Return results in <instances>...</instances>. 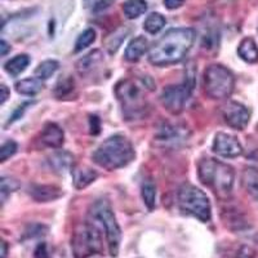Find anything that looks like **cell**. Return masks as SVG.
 <instances>
[{
  "instance_id": "obj_1",
  "label": "cell",
  "mask_w": 258,
  "mask_h": 258,
  "mask_svg": "<svg viewBox=\"0 0 258 258\" xmlns=\"http://www.w3.org/2000/svg\"><path fill=\"white\" fill-rule=\"evenodd\" d=\"M195 40V31L188 27L172 29L156 41L149 52L150 63L164 68L178 63L185 58Z\"/></svg>"
},
{
  "instance_id": "obj_2",
  "label": "cell",
  "mask_w": 258,
  "mask_h": 258,
  "mask_svg": "<svg viewBox=\"0 0 258 258\" xmlns=\"http://www.w3.org/2000/svg\"><path fill=\"white\" fill-rule=\"evenodd\" d=\"M136 158L133 145L121 135H114L94 150L92 159L98 167L106 170H116L126 167Z\"/></svg>"
},
{
  "instance_id": "obj_3",
  "label": "cell",
  "mask_w": 258,
  "mask_h": 258,
  "mask_svg": "<svg viewBox=\"0 0 258 258\" xmlns=\"http://www.w3.org/2000/svg\"><path fill=\"white\" fill-rule=\"evenodd\" d=\"M198 176L203 185L211 188L220 199H229L235 179L231 165L216 159L204 158L198 164Z\"/></svg>"
},
{
  "instance_id": "obj_4",
  "label": "cell",
  "mask_w": 258,
  "mask_h": 258,
  "mask_svg": "<svg viewBox=\"0 0 258 258\" xmlns=\"http://www.w3.org/2000/svg\"><path fill=\"white\" fill-rule=\"evenodd\" d=\"M115 96L120 103L121 111L126 120H137L146 116L149 110L147 101L135 82L123 79L115 85Z\"/></svg>"
},
{
  "instance_id": "obj_5",
  "label": "cell",
  "mask_w": 258,
  "mask_h": 258,
  "mask_svg": "<svg viewBox=\"0 0 258 258\" xmlns=\"http://www.w3.org/2000/svg\"><path fill=\"white\" fill-rule=\"evenodd\" d=\"M178 206L185 214L192 216L202 222H209L212 207L204 191L191 183H183L178 190Z\"/></svg>"
},
{
  "instance_id": "obj_6",
  "label": "cell",
  "mask_w": 258,
  "mask_h": 258,
  "mask_svg": "<svg viewBox=\"0 0 258 258\" xmlns=\"http://www.w3.org/2000/svg\"><path fill=\"white\" fill-rule=\"evenodd\" d=\"M71 249L75 258H89L102 252V236L97 222H87L77 227L71 238Z\"/></svg>"
},
{
  "instance_id": "obj_7",
  "label": "cell",
  "mask_w": 258,
  "mask_h": 258,
  "mask_svg": "<svg viewBox=\"0 0 258 258\" xmlns=\"http://www.w3.org/2000/svg\"><path fill=\"white\" fill-rule=\"evenodd\" d=\"M203 84L207 96L213 100H226L234 92V74L222 64H211L204 71Z\"/></svg>"
},
{
  "instance_id": "obj_8",
  "label": "cell",
  "mask_w": 258,
  "mask_h": 258,
  "mask_svg": "<svg viewBox=\"0 0 258 258\" xmlns=\"http://www.w3.org/2000/svg\"><path fill=\"white\" fill-rule=\"evenodd\" d=\"M91 214L93 217V221L100 223L101 227L105 231L110 254L112 257H116L117 253H119V246H120L121 230L119 227L116 218H115L110 203L106 202V200H98L97 203H94Z\"/></svg>"
},
{
  "instance_id": "obj_9",
  "label": "cell",
  "mask_w": 258,
  "mask_h": 258,
  "mask_svg": "<svg viewBox=\"0 0 258 258\" xmlns=\"http://www.w3.org/2000/svg\"><path fill=\"white\" fill-rule=\"evenodd\" d=\"M195 74L187 73L185 80L181 84L169 85L164 88L160 96V101L165 109L172 114H179L183 111L187 100L190 98L191 93L195 87Z\"/></svg>"
},
{
  "instance_id": "obj_10",
  "label": "cell",
  "mask_w": 258,
  "mask_h": 258,
  "mask_svg": "<svg viewBox=\"0 0 258 258\" xmlns=\"http://www.w3.org/2000/svg\"><path fill=\"white\" fill-rule=\"evenodd\" d=\"M188 133L185 126L174 124H163L155 135L156 142L167 149H177L187 141Z\"/></svg>"
},
{
  "instance_id": "obj_11",
  "label": "cell",
  "mask_w": 258,
  "mask_h": 258,
  "mask_svg": "<svg viewBox=\"0 0 258 258\" xmlns=\"http://www.w3.org/2000/svg\"><path fill=\"white\" fill-rule=\"evenodd\" d=\"M223 120L230 128L236 131H243L249 124L250 111L249 109L240 102H229L222 109Z\"/></svg>"
},
{
  "instance_id": "obj_12",
  "label": "cell",
  "mask_w": 258,
  "mask_h": 258,
  "mask_svg": "<svg viewBox=\"0 0 258 258\" xmlns=\"http://www.w3.org/2000/svg\"><path fill=\"white\" fill-rule=\"evenodd\" d=\"M212 150L218 156H222L225 159H235L243 154V146L238 141V138L223 132L216 135Z\"/></svg>"
},
{
  "instance_id": "obj_13",
  "label": "cell",
  "mask_w": 258,
  "mask_h": 258,
  "mask_svg": "<svg viewBox=\"0 0 258 258\" xmlns=\"http://www.w3.org/2000/svg\"><path fill=\"white\" fill-rule=\"evenodd\" d=\"M41 142L50 149H59L64 142V135L61 126L56 123H47L41 131Z\"/></svg>"
},
{
  "instance_id": "obj_14",
  "label": "cell",
  "mask_w": 258,
  "mask_h": 258,
  "mask_svg": "<svg viewBox=\"0 0 258 258\" xmlns=\"http://www.w3.org/2000/svg\"><path fill=\"white\" fill-rule=\"evenodd\" d=\"M71 174H73L74 186L78 190H83V188L88 187L98 177V173H97L96 170L89 167H85V165H75V167H73Z\"/></svg>"
},
{
  "instance_id": "obj_15",
  "label": "cell",
  "mask_w": 258,
  "mask_h": 258,
  "mask_svg": "<svg viewBox=\"0 0 258 258\" xmlns=\"http://www.w3.org/2000/svg\"><path fill=\"white\" fill-rule=\"evenodd\" d=\"M30 195L38 203H49L62 197V190L53 185H32Z\"/></svg>"
},
{
  "instance_id": "obj_16",
  "label": "cell",
  "mask_w": 258,
  "mask_h": 258,
  "mask_svg": "<svg viewBox=\"0 0 258 258\" xmlns=\"http://www.w3.org/2000/svg\"><path fill=\"white\" fill-rule=\"evenodd\" d=\"M149 41L145 36H137L129 41L125 49V59L129 62H137L146 53Z\"/></svg>"
},
{
  "instance_id": "obj_17",
  "label": "cell",
  "mask_w": 258,
  "mask_h": 258,
  "mask_svg": "<svg viewBox=\"0 0 258 258\" xmlns=\"http://www.w3.org/2000/svg\"><path fill=\"white\" fill-rule=\"evenodd\" d=\"M73 155L68 151L58 150L49 156V164L57 173H64L66 170L73 169Z\"/></svg>"
},
{
  "instance_id": "obj_18",
  "label": "cell",
  "mask_w": 258,
  "mask_h": 258,
  "mask_svg": "<svg viewBox=\"0 0 258 258\" xmlns=\"http://www.w3.org/2000/svg\"><path fill=\"white\" fill-rule=\"evenodd\" d=\"M102 57H103L102 53H101V50L98 49L88 53L87 56H84L83 58H80L79 61L77 62V66H75V68H77L78 74L82 75V77H84V75L91 73V71L96 68L97 64L102 61Z\"/></svg>"
},
{
  "instance_id": "obj_19",
  "label": "cell",
  "mask_w": 258,
  "mask_h": 258,
  "mask_svg": "<svg viewBox=\"0 0 258 258\" xmlns=\"http://www.w3.org/2000/svg\"><path fill=\"white\" fill-rule=\"evenodd\" d=\"M238 54L248 63L258 62V47L252 38H244L238 47Z\"/></svg>"
},
{
  "instance_id": "obj_20",
  "label": "cell",
  "mask_w": 258,
  "mask_h": 258,
  "mask_svg": "<svg viewBox=\"0 0 258 258\" xmlns=\"http://www.w3.org/2000/svg\"><path fill=\"white\" fill-rule=\"evenodd\" d=\"M15 88L17 93L31 97L38 94L41 89L44 88V85L38 78H27V79H22L16 83Z\"/></svg>"
},
{
  "instance_id": "obj_21",
  "label": "cell",
  "mask_w": 258,
  "mask_h": 258,
  "mask_svg": "<svg viewBox=\"0 0 258 258\" xmlns=\"http://www.w3.org/2000/svg\"><path fill=\"white\" fill-rule=\"evenodd\" d=\"M29 63L30 57L27 56V54H17V56L11 58L6 64H4V69H6V71L9 75L18 77V75H21V74L26 70Z\"/></svg>"
},
{
  "instance_id": "obj_22",
  "label": "cell",
  "mask_w": 258,
  "mask_h": 258,
  "mask_svg": "<svg viewBox=\"0 0 258 258\" xmlns=\"http://www.w3.org/2000/svg\"><path fill=\"white\" fill-rule=\"evenodd\" d=\"M243 186L250 197L258 200V169L246 168L243 172Z\"/></svg>"
},
{
  "instance_id": "obj_23",
  "label": "cell",
  "mask_w": 258,
  "mask_h": 258,
  "mask_svg": "<svg viewBox=\"0 0 258 258\" xmlns=\"http://www.w3.org/2000/svg\"><path fill=\"white\" fill-rule=\"evenodd\" d=\"M141 195L145 206L153 211L156 206V185L151 178L144 179L141 185Z\"/></svg>"
},
{
  "instance_id": "obj_24",
  "label": "cell",
  "mask_w": 258,
  "mask_h": 258,
  "mask_svg": "<svg viewBox=\"0 0 258 258\" xmlns=\"http://www.w3.org/2000/svg\"><path fill=\"white\" fill-rule=\"evenodd\" d=\"M147 11L146 0H126L123 6V12L126 18L135 20Z\"/></svg>"
},
{
  "instance_id": "obj_25",
  "label": "cell",
  "mask_w": 258,
  "mask_h": 258,
  "mask_svg": "<svg viewBox=\"0 0 258 258\" xmlns=\"http://www.w3.org/2000/svg\"><path fill=\"white\" fill-rule=\"evenodd\" d=\"M165 24H167V20H165V17L161 13H151L145 20L144 29L149 34H151V35H155L160 30H163Z\"/></svg>"
},
{
  "instance_id": "obj_26",
  "label": "cell",
  "mask_w": 258,
  "mask_h": 258,
  "mask_svg": "<svg viewBox=\"0 0 258 258\" xmlns=\"http://www.w3.org/2000/svg\"><path fill=\"white\" fill-rule=\"evenodd\" d=\"M75 89V83L71 77H63L57 82L56 87H54V96L58 100H63L68 98Z\"/></svg>"
},
{
  "instance_id": "obj_27",
  "label": "cell",
  "mask_w": 258,
  "mask_h": 258,
  "mask_svg": "<svg viewBox=\"0 0 258 258\" xmlns=\"http://www.w3.org/2000/svg\"><path fill=\"white\" fill-rule=\"evenodd\" d=\"M57 70H58V62L54 61V59H47V61L39 63L35 70V78L40 80H47Z\"/></svg>"
},
{
  "instance_id": "obj_28",
  "label": "cell",
  "mask_w": 258,
  "mask_h": 258,
  "mask_svg": "<svg viewBox=\"0 0 258 258\" xmlns=\"http://www.w3.org/2000/svg\"><path fill=\"white\" fill-rule=\"evenodd\" d=\"M94 40H96V31L93 29H87L78 36L77 43H75V52H82L83 49L93 44Z\"/></svg>"
},
{
  "instance_id": "obj_29",
  "label": "cell",
  "mask_w": 258,
  "mask_h": 258,
  "mask_svg": "<svg viewBox=\"0 0 258 258\" xmlns=\"http://www.w3.org/2000/svg\"><path fill=\"white\" fill-rule=\"evenodd\" d=\"M20 187L18 182L15 178H11V177H3L2 181H0V194H2V202H6L7 197L11 195L12 192H15L17 188Z\"/></svg>"
},
{
  "instance_id": "obj_30",
  "label": "cell",
  "mask_w": 258,
  "mask_h": 258,
  "mask_svg": "<svg viewBox=\"0 0 258 258\" xmlns=\"http://www.w3.org/2000/svg\"><path fill=\"white\" fill-rule=\"evenodd\" d=\"M16 151H17V144L15 141H7L0 149V161L2 163L7 161L11 156L15 155Z\"/></svg>"
},
{
  "instance_id": "obj_31",
  "label": "cell",
  "mask_w": 258,
  "mask_h": 258,
  "mask_svg": "<svg viewBox=\"0 0 258 258\" xmlns=\"http://www.w3.org/2000/svg\"><path fill=\"white\" fill-rule=\"evenodd\" d=\"M34 258H50L49 250L45 243H40L34 250Z\"/></svg>"
},
{
  "instance_id": "obj_32",
  "label": "cell",
  "mask_w": 258,
  "mask_h": 258,
  "mask_svg": "<svg viewBox=\"0 0 258 258\" xmlns=\"http://www.w3.org/2000/svg\"><path fill=\"white\" fill-rule=\"evenodd\" d=\"M29 105H30V103H24V105H22V106H20V107H18V109L16 110L15 112H13L12 116L9 117L8 124H11V123H13V121H16V120H18V119H21V116H22V115H24V112L26 111V107Z\"/></svg>"
},
{
  "instance_id": "obj_33",
  "label": "cell",
  "mask_w": 258,
  "mask_h": 258,
  "mask_svg": "<svg viewBox=\"0 0 258 258\" xmlns=\"http://www.w3.org/2000/svg\"><path fill=\"white\" fill-rule=\"evenodd\" d=\"M183 2L185 0H163L165 8L169 9V11H174V9H178L183 6Z\"/></svg>"
},
{
  "instance_id": "obj_34",
  "label": "cell",
  "mask_w": 258,
  "mask_h": 258,
  "mask_svg": "<svg viewBox=\"0 0 258 258\" xmlns=\"http://www.w3.org/2000/svg\"><path fill=\"white\" fill-rule=\"evenodd\" d=\"M91 129L92 135H98L100 133V119L97 116H91Z\"/></svg>"
},
{
  "instance_id": "obj_35",
  "label": "cell",
  "mask_w": 258,
  "mask_h": 258,
  "mask_svg": "<svg viewBox=\"0 0 258 258\" xmlns=\"http://www.w3.org/2000/svg\"><path fill=\"white\" fill-rule=\"evenodd\" d=\"M8 98H9V89L7 88V85L2 84L0 85V103L4 105Z\"/></svg>"
},
{
  "instance_id": "obj_36",
  "label": "cell",
  "mask_w": 258,
  "mask_h": 258,
  "mask_svg": "<svg viewBox=\"0 0 258 258\" xmlns=\"http://www.w3.org/2000/svg\"><path fill=\"white\" fill-rule=\"evenodd\" d=\"M9 50H11V45H9L6 40L0 41V54L3 57L7 56Z\"/></svg>"
},
{
  "instance_id": "obj_37",
  "label": "cell",
  "mask_w": 258,
  "mask_h": 258,
  "mask_svg": "<svg viewBox=\"0 0 258 258\" xmlns=\"http://www.w3.org/2000/svg\"><path fill=\"white\" fill-rule=\"evenodd\" d=\"M2 248H3V249H2V258H6L7 257V243L6 241H3V243H2Z\"/></svg>"
}]
</instances>
